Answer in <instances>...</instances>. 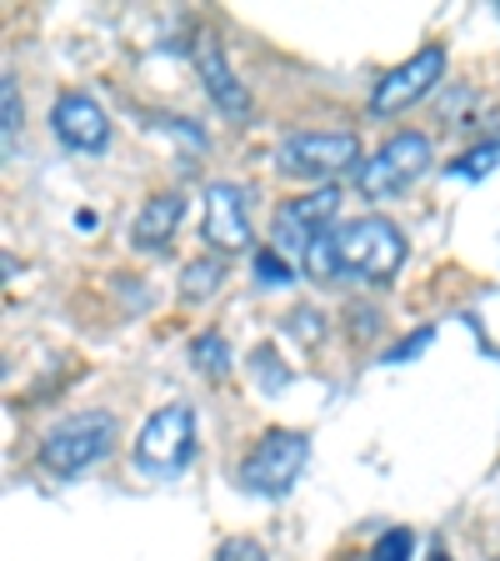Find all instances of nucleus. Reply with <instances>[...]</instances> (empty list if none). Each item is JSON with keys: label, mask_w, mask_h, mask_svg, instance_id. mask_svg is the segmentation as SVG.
Listing matches in <instances>:
<instances>
[{"label": "nucleus", "mask_w": 500, "mask_h": 561, "mask_svg": "<svg viewBox=\"0 0 500 561\" xmlns=\"http://www.w3.org/2000/svg\"><path fill=\"white\" fill-rule=\"evenodd\" d=\"M336 231H340V186H315V191H305V196H291L276 206L270 245H276L291 266H305L321 245L336 241Z\"/></svg>", "instance_id": "1"}, {"label": "nucleus", "mask_w": 500, "mask_h": 561, "mask_svg": "<svg viewBox=\"0 0 500 561\" xmlns=\"http://www.w3.org/2000/svg\"><path fill=\"white\" fill-rule=\"evenodd\" d=\"M406 266V236L385 216H356V221H340L336 231V271L356 280H371L385 286Z\"/></svg>", "instance_id": "2"}, {"label": "nucleus", "mask_w": 500, "mask_h": 561, "mask_svg": "<svg viewBox=\"0 0 500 561\" xmlns=\"http://www.w3.org/2000/svg\"><path fill=\"white\" fill-rule=\"evenodd\" d=\"M361 140L350 130H295L276 146V171L291 181H315V186H336L340 175L361 171Z\"/></svg>", "instance_id": "3"}, {"label": "nucleus", "mask_w": 500, "mask_h": 561, "mask_svg": "<svg viewBox=\"0 0 500 561\" xmlns=\"http://www.w3.org/2000/svg\"><path fill=\"white\" fill-rule=\"evenodd\" d=\"M305 461H311V436L276 426V432H266L256 446H251V451H245L235 481H241L245 496H266V502H280V496H291V486L301 481Z\"/></svg>", "instance_id": "4"}, {"label": "nucleus", "mask_w": 500, "mask_h": 561, "mask_svg": "<svg viewBox=\"0 0 500 561\" xmlns=\"http://www.w3.org/2000/svg\"><path fill=\"white\" fill-rule=\"evenodd\" d=\"M116 446V416L111 411H81V416H66L60 426H50L46 442H40V467L50 477H81L95 461H105Z\"/></svg>", "instance_id": "5"}, {"label": "nucleus", "mask_w": 500, "mask_h": 561, "mask_svg": "<svg viewBox=\"0 0 500 561\" xmlns=\"http://www.w3.org/2000/svg\"><path fill=\"white\" fill-rule=\"evenodd\" d=\"M196 461V411L186 407V401H171V407H161L146 426H140L136 436V467L146 471V477H181V471Z\"/></svg>", "instance_id": "6"}, {"label": "nucleus", "mask_w": 500, "mask_h": 561, "mask_svg": "<svg viewBox=\"0 0 500 561\" xmlns=\"http://www.w3.org/2000/svg\"><path fill=\"white\" fill-rule=\"evenodd\" d=\"M426 171H431V140L420 130H400L356 171V186H361L365 201H391L406 186H416Z\"/></svg>", "instance_id": "7"}, {"label": "nucleus", "mask_w": 500, "mask_h": 561, "mask_svg": "<svg viewBox=\"0 0 500 561\" xmlns=\"http://www.w3.org/2000/svg\"><path fill=\"white\" fill-rule=\"evenodd\" d=\"M441 76H445V50H441V46L416 50L410 60L391 66L381 81H375V91H371V116H396V111L416 105L420 95H431L435 85H441Z\"/></svg>", "instance_id": "8"}, {"label": "nucleus", "mask_w": 500, "mask_h": 561, "mask_svg": "<svg viewBox=\"0 0 500 561\" xmlns=\"http://www.w3.org/2000/svg\"><path fill=\"white\" fill-rule=\"evenodd\" d=\"M50 130H56V140L66 151H81V156H95L111 146V116L85 91H66L50 105Z\"/></svg>", "instance_id": "9"}, {"label": "nucleus", "mask_w": 500, "mask_h": 561, "mask_svg": "<svg viewBox=\"0 0 500 561\" xmlns=\"http://www.w3.org/2000/svg\"><path fill=\"white\" fill-rule=\"evenodd\" d=\"M200 236L216 245V256H235L251 245V216H245V196L231 181H216L206 191V216H200Z\"/></svg>", "instance_id": "10"}, {"label": "nucleus", "mask_w": 500, "mask_h": 561, "mask_svg": "<svg viewBox=\"0 0 500 561\" xmlns=\"http://www.w3.org/2000/svg\"><path fill=\"white\" fill-rule=\"evenodd\" d=\"M190 56H196V70H200V81H206L210 101L221 105L225 116H251V95H245V85L235 81V70H231V60H225L221 41H216L210 31H200L196 46H190Z\"/></svg>", "instance_id": "11"}, {"label": "nucleus", "mask_w": 500, "mask_h": 561, "mask_svg": "<svg viewBox=\"0 0 500 561\" xmlns=\"http://www.w3.org/2000/svg\"><path fill=\"white\" fill-rule=\"evenodd\" d=\"M181 221H186V196H181V191H161V196H151L140 206L136 226H130V241H136L140 251H165Z\"/></svg>", "instance_id": "12"}, {"label": "nucleus", "mask_w": 500, "mask_h": 561, "mask_svg": "<svg viewBox=\"0 0 500 561\" xmlns=\"http://www.w3.org/2000/svg\"><path fill=\"white\" fill-rule=\"evenodd\" d=\"M190 366H196L200 376H210V381H221V376L231 371V346H225L221 331H200V336L190 341Z\"/></svg>", "instance_id": "13"}, {"label": "nucleus", "mask_w": 500, "mask_h": 561, "mask_svg": "<svg viewBox=\"0 0 500 561\" xmlns=\"http://www.w3.org/2000/svg\"><path fill=\"white\" fill-rule=\"evenodd\" d=\"M225 280V256H206V261H190L186 276H181V296L186 301H206L216 286Z\"/></svg>", "instance_id": "14"}, {"label": "nucleus", "mask_w": 500, "mask_h": 561, "mask_svg": "<svg viewBox=\"0 0 500 561\" xmlns=\"http://www.w3.org/2000/svg\"><path fill=\"white\" fill-rule=\"evenodd\" d=\"M251 271H256V286H260V291H280V286H295V266L280 256L276 245H260L256 261H251Z\"/></svg>", "instance_id": "15"}, {"label": "nucleus", "mask_w": 500, "mask_h": 561, "mask_svg": "<svg viewBox=\"0 0 500 561\" xmlns=\"http://www.w3.org/2000/svg\"><path fill=\"white\" fill-rule=\"evenodd\" d=\"M490 165H500V140H486L476 151L455 156V161L445 165V175H455V181H480V175H490Z\"/></svg>", "instance_id": "16"}, {"label": "nucleus", "mask_w": 500, "mask_h": 561, "mask_svg": "<svg viewBox=\"0 0 500 561\" xmlns=\"http://www.w3.org/2000/svg\"><path fill=\"white\" fill-rule=\"evenodd\" d=\"M0 111H5V126H0V136H5V156H15V130H21V101H15V76L5 70V81H0Z\"/></svg>", "instance_id": "17"}, {"label": "nucleus", "mask_w": 500, "mask_h": 561, "mask_svg": "<svg viewBox=\"0 0 500 561\" xmlns=\"http://www.w3.org/2000/svg\"><path fill=\"white\" fill-rule=\"evenodd\" d=\"M251 366H256V381L266 386V391H280V386L291 381V371L276 362V351L270 346H256V356H251Z\"/></svg>", "instance_id": "18"}, {"label": "nucleus", "mask_w": 500, "mask_h": 561, "mask_svg": "<svg viewBox=\"0 0 500 561\" xmlns=\"http://www.w3.org/2000/svg\"><path fill=\"white\" fill-rule=\"evenodd\" d=\"M410 551H416V537H410L406 526H396V531H385V537L375 541L371 561H410Z\"/></svg>", "instance_id": "19"}, {"label": "nucleus", "mask_w": 500, "mask_h": 561, "mask_svg": "<svg viewBox=\"0 0 500 561\" xmlns=\"http://www.w3.org/2000/svg\"><path fill=\"white\" fill-rule=\"evenodd\" d=\"M431 341H435V327H420V331H410V336L400 341V346L385 351L381 362H385V366H400V362H410V356H420V351L431 346Z\"/></svg>", "instance_id": "20"}, {"label": "nucleus", "mask_w": 500, "mask_h": 561, "mask_svg": "<svg viewBox=\"0 0 500 561\" xmlns=\"http://www.w3.org/2000/svg\"><path fill=\"white\" fill-rule=\"evenodd\" d=\"M216 561H270V557H266V547H260V541L231 537V541H221V547H216Z\"/></svg>", "instance_id": "21"}, {"label": "nucleus", "mask_w": 500, "mask_h": 561, "mask_svg": "<svg viewBox=\"0 0 500 561\" xmlns=\"http://www.w3.org/2000/svg\"><path fill=\"white\" fill-rule=\"evenodd\" d=\"M286 327H291V336L321 341V316H315V311H291V321H286Z\"/></svg>", "instance_id": "22"}, {"label": "nucleus", "mask_w": 500, "mask_h": 561, "mask_svg": "<svg viewBox=\"0 0 500 561\" xmlns=\"http://www.w3.org/2000/svg\"><path fill=\"white\" fill-rule=\"evenodd\" d=\"M431 561H451V557H445V551H441V547H435V551H431Z\"/></svg>", "instance_id": "23"}]
</instances>
